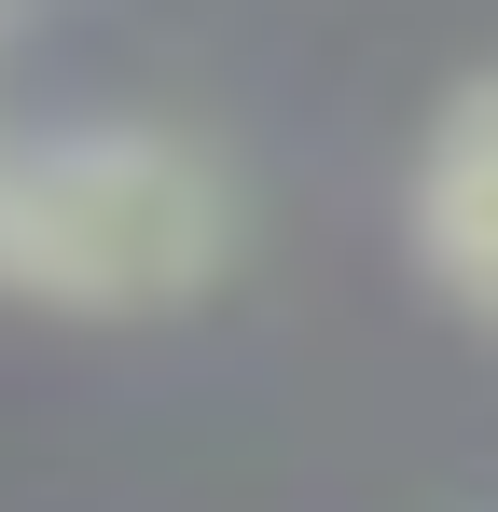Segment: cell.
<instances>
[{"label": "cell", "instance_id": "cell-1", "mask_svg": "<svg viewBox=\"0 0 498 512\" xmlns=\"http://www.w3.org/2000/svg\"><path fill=\"white\" fill-rule=\"evenodd\" d=\"M236 250V194L194 139L97 125L0 153V291L70 305V319H153L194 305Z\"/></svg>", "mask_w": 498, "mask_h": 512}, {"label": "cell", "instance_id": "cell-2", "mask_svg": "<svg viewBox=\"0 0 498 512\" xmlns=\"http://www.w3.org/2000/svg\"><path fill=\"white\" fill-rule=\"evenodd\" d=\"M415 250H429V277H443L457 305L498 319V70L443 111V139H429V167H415Z\"/></svg>", "mask_w": 498, "mask_h": 512}]
</instances>
